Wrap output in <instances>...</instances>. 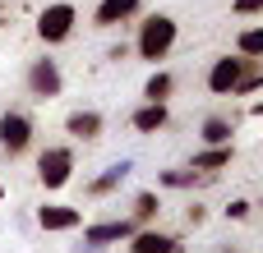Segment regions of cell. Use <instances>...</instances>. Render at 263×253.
<instances>
[{
  "label": "cell",
  "mask_w": 263,
  "mask_h": 253,
  "mask_svg": "<svg viewBox=\"0 0 263 253\" xmlns=\"http://www.w3.org/2000/svg\"><path fill=\"white\" fill-rule=\"evenodd\" d=\"M227 217H231V221H245V217H250V203H245V198H231V203H227Z\"/></svg>",
  "instance_id": "cell-21"
},
{
  "label": "cell",
  "mask_w": 263,
  "mask_h": 253,
  "mask_svg": "<svg viewBox=\"0 0 263 253\" xmlns=\"http://www.w3.org/2000/svg\"><path fill=\"white\" fill-rule=\"evenodd\" d=\"M129 253H180V240L162 235V230H134L129 235Z\"/></svg>",
  "instance_id": "cell-10"
},
{
  "label": "cell",
  "mask_w": 263,
  "mask_h": 253,
  "mask_svg": "<svg viewBox=\"0 0 263 253\" xmlns=\"http://www.w3.org/2000/svg\"><path fill=\"white\" fill-rule=\"evenodd\" d=\"M157 207H162V203H157V194H139V198H134V217H129V221H134V226H148V221L157 217Z\"/></svg>",
  "instance_id": "cell-18"
},
{
  "label": "cell",
  "mask_w": 263,
  "mask_h": 253,
  "mask_svg": "<svg viewBox=\"0 0 263 253\" xmlns=\"http://www.w3.org/2000/svg\"><path fill=\"white\" fill-rule=\"evenodd\" d=\"M236 14H263V0H236Z\"/></svg>",
  "instance_id": "cell-22"
},
{
  "label": "cell",
  "mask_w": 263,
  "mask_h": 253,
  "mask_svg": "<svg viewBox=\"0 0 263 253\" xmlns=\"http://www.w3.org/2000/svg\"><path fill=\"white\" fill-rule=\"evenodd\" d=\"M129 171H134V161H111V166H106L97 180H88V194H92V198H106V194H116V189L129 180Z\"/></svg>",
  "instance_id": "cell-8"
},
{
  "label": "cell",
  "mask_w": 263,
  "mask_h": 253,
  "mask_svg": "<svg viewBox=\"0 0 263 253\" xmlns=\"http://www.w3.org/2000/svg\"><path fill=\"white\" fill-rule=\"evenodd\" d=\"M199 180H203V171H162V184L166 189H190Z\"/></svg>",
  "instance_id": "cell-19"
},
{
  "label": "cell",
  "mask_w": 263,
  "mask_h": 253,
  "mask_svg": "<svg viewBox=\"0 0 263 253\" xmlns=\"http://www.w3.org/2000/svg\"><path fill=\"white\" fill-rule=\"evenodd\" d=\"M74 18H79L74 5H65V0H60V5H46V9L37 14V37H42L46 46H55V41H65V37L74 32Z\"/></svg>",
  "instance_id": "cell-3"
},
{
  "label": "cell",
  "mask_w": 263,
  "mask_h": 253,
  "mask_svg": "<svg viewBox=\"0 0 263 253\" xmlns=\"http://www.w3.org/2000/svg\"><path fill=\"white\" fill-rule=\"evenodd\" d=\"M171 46H176V18L153 14V18L143 23V32H139V55H143V60H166Z\"/></svg>",
  "instance_id": "cell-1"
},
{
  "label": "cell",
  "mask_w": 263,
  "mask_h": 253,
  "mask_svg": "<svg viewBox=\"0 0 263 253\" xmlns=\"http://www.w3.org/2000/svg\"><path fill=\"white\" fill-rule=\"evenodd\" d=\"M0 198H5V189H0Z\"/></svg>",
  "instance_id": "cell-23"
},
{
  "label": "cell",
  "mask_w": 263,
  "mask_h": 253,
  "mask_svg": "<svg viewBox=\"0 0 263 253\" xmlns=\"http://www.w3.org/2000/svg\"><path fill=\"white\" fill-rule=\"evenodd\" d=\"M139 14V0H102L97 5V28H116V23H125V18H134Z\"/></svg>",
  "instance_id": "cell-11"
},
{
  "label": "cell",
  "mask_w": 263,
  "mask_h": 253,
  "mask_svg": "<svg viewBox=\"0 0 263 253\" xmlns=\"http://www.w3.org/2000/svg\"><path fill=\"white\" fill-rule=\"evenodd\" d=\"M250 65H259V60H245V55H222V60H213V69H208V92L231 97L236 83L250 74Z\"/></svg>",
  "instance_id": "cell-2"
},
{
  "label": "cell",
  "mask_w": 263,
  "mask_h": 253,
  "mask_svg": "<svg viewBox=\"0 0 263 253\" xmlns=\"http://www.w3.org/2000/svg\"><path fill=\"white\" fill-rule=\"evenodd\" d=\"M203 143H208V147H227V143H231V120L208 115V120H203Z\"/></svg>",
  "instance_id": "cell-14"
},
{
  "label": "cell",
  "mask_w": 263,
  "mask_h": 253,
  "mask_svg": "<svg viewBox=\"0 0 263 253\" xmlns=\"http://www.w3.org/2000/svg\"><path fill=\"white\" fill-rule=\"evenodd\" d=\"M28 143H32V120L23 111H5L0 115V147H5V157H23Z\"/></svg>",
  "instance_id": "cell-5"
},
{
  "label": "cell",
  "mask_w": 263,
  "mask_h": 253,
  "mask_svg": "<svg viewBox=\"0 0 263 253\" xmlns=\"http://www.w3.org/2000/svg\"><path fill=\"white\" fill-rule=\"evenodd\" d=\"M259 88H263V65H250V74L236 83V92H231V97H245V92H259Z\"/></svg>",
  "instance_id": "cell-20"
},
{
  "label": "cell",
  "mask_w": 263,
  "mask_h": 253,
  "mask_svg": "<svg viewBox=\"0 0 263 253\" xmlns=\"http://www.w3.org/2000/svg\"><path fill=\"white\" fill-rule=\"evenodd\" d=\"M129 235H134V221L120 217V221H97V226H88V230H83V244L106 249V244H120V240H129Z\"/></svg>",
  "instance_id": "cell-7"
},
{
  "label": "cell",
  "mask_w": 263,
  "mask_h": 253,
  "mask_svg": "<svg viewBox=\"0 0 263 253\" xmlns=\"http://www.w3.org/2000/svg\"><path fill=\"white\" fill-rule=\"evenodd\" d=\"M65 129H69L74 138H97V134H102V115H97V111H74V115L65 120Z\"/></svg>",
  "instance_id": "cell-13"
},
{
  "label": "cell",
  "mask_w": 263,
  "mask_h": 253,
  "mask_svg": "<svg viewBox=\"0 0 263 253\" xmlns=\"http://www.w3.org/2000/svg\"><path fill=\"white\" fill-rule=\"evenodd\" d=\"M166 120H171L166 101H148V106L134 111V129H139V134H157V129H166Z\"/></svg>",
  "instance_id": "cell-12"
},
{
  "label": "cell",
  "mask_w": 263,
  "mask_h": 253,
  "mask_svg": "<svg viewBox=\"0 0 263 253\" xmlns=\"http://www.w3.org/2000/svg\"><path fill=\"white\" fill-rule=\"evenodd\" d=\"M69 175H74V152H69V147H46V152L37 157V180H42L46 189H65Z\"/></svg>",
  "instance_id": "cell-4"
},
{
  "label": "cell",
  "mask_w": 263,
  "mask_h": 253,
  "mask_svg": "<svg viewBox=\"0 0 263 253\" xmlns=\"http://www.w3.org/2000/svg\"><path fill=\"white\" fill-rule=\"evenodd\" d=\"M222 166H231V143H227V147H203V152L194 157V171H203V175H208V171H222Z\"/></svg>",
  "instance_id": "cell-15"
},
{
  "label": "cell",
  "mask_w": 263,
  "mask_h": 253,
  "mask_svg": "<svg viewBox=\"0 0 263 253\" xmlns=\"http://www.w3.org/2000/svg\"><path fill=\"white\" fill-rule=\"evenodd\" d=\"M171 88H176V78H171L166 69H157V74L148 78V88H143V97H148V101H166V97H171Z\"/></svg>",
  "instance_id": "cell-17"
},
{
  "label": "cell",
  "mask_w": 263,
  "mask_h": 253,
  "mask_svg": "<svg viewBox=\"0 0 263 253\" xmlns=\"http://www.w3.org/2000/svg\"><path fill=\"white\" fill-rule=\"evenodd\" d=\"M79 221H83V212H79V207H60V203L37 207V226H42V230H74Z\"/></svg>",
  "instance_id": "cell-9"
},
{
  "label": "cell",
  "mask_w": 263,
  "mask_h": 253,
  "mask_svg": "<svg viewBox=\"0 0 263 253\" xmlns=\"http://www.w3.org/2000/svg\"><path fill=\"white\" fill-rule=\"evenodd\" d=\"M236 55H245V60H263V28H245V32L236 37Z\"/></svg>",
  "instance_id": "cell-16"
},
{
  "label": "cell",
  "mask_w": 263,
  "mask_h": 253,
  "mask_svg": "<svg viewBox=\"0 0 263 253\" xmlns=\"http://www.w3.org/2000/svg\"><path fill=\"white\" fill-rule=\"evenodd\" d=\"M60 65L55 60H32L28 65V92L32 97H42V101H51V97H60Z\"/></svg>",
  "instance_id": "cell-6"
}]
</instances>
